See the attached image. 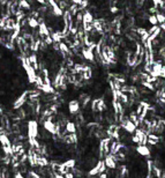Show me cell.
I'll return each instance as SVG.
<instances>
[{"label":"cell","instance_id":"cell-1","mask_svg":"<svg viewBox=\"0 0 165 178\" xmlns=\"http://www.w3.org/2000/svg\"><path fill=\"white\" fill-rule=\"evenodd\" d=\"M27 134L29 139H37L38 137V123L37 120H29L27 123Z\"/></svg>","mask_w":165,"mask_h":178},{"label":"cell","instance_id":"cell-2","mask_svg":"<svg viewBox=\"0 0 165 178\" xmlns=\"http://www.w3.org/2000/svg\"><path fill=\"white\" fill-rule=\"evenodd\" d=\"M103 162H104V164H105V168H109L111 170H112V169H116V168H117V163H118L116 156H114V155H111V154H108V155L104 156Z\"/></svg>","mask_w":165,"mask_h":178},{"label":"cell","instance_id":"cell-3","mask_svg":"<svg viewBox=\"0 0 165 178\" xmlns=\"http://www.w3.org/2000/svg\"><path fill=\"white\" fill-rule=\"evenodd\" d=\"M28 99V90H26L22 95H20L15 101L13 102V109L14 110H19L20 108H22L26 103V101Z\"/></svg>","mask_w":165,"mask_h":178},{"label":"cell","instance_id":"cell-4","mask_svg":"<svg viewBox=\"0 0 165 178\" xmlns=\"http://www.w3.org/2000/svg\"><path fill=\"white\" fill-rule=\"evenodd\" d=\"M121 127L124 128L125 132H127L128 134H132V133H134L135 132V130L138 128L134 124L132 123L128 118H124V120L121 122Z\"/></svg>","mask_w":165,"mask_h":178},{"label":"cell","instance_id":"cell-5","mask_svg":"<svg viewBox=\"0 0 165 178\" xmlns=\"http://www.w3.org/2000/svg\"><path fill=\"white\" fill-rule=\"evenodd\" d=\"M43 128H44V131H46L49 134H52V135H55V134H57L55 124L53 123V120L46 119V120L43 123Z\"/></svg>","mask_w":165,"mask_h":178},{"label":"cell","instance_id":"cell-6","mask_svg":"<svg viewBox=\"0 0 165 178\" xmlns=\"http://www.w3.org/2000/svg\"><path fill=\"white\" fill-rule=\"evenodd\" d=\"M80 107H81V104H80L79 99H72L68 103V112L70 115H75L80 111Z\"/></svg>","mask_w":165,"mask_h":178},{"label":"cell","instance_id":"cell-7","mask_svg":"<svg viewBox=\"0 0 165 178\" xmlns=\"http://www.w3.org/2000/svg\"><path fill=\"white\" fill-rule=\"evenodd\" d=\"M134 133H135V137L138 139V145L146 146L147 145V137H148V134L146 132H143L142 130H140V128H136Z\"/></svg>","mask_w":165,"mask_h":178},{"label":"cell","instance_id":"cell-8","mask_svg":"<svg viewBox=\"0 0 165 178\" xmlns=\"http://www.w3.org/2000/svg\"><path fill=\"white\" fill-rule=\"evenodd\" d=\"M81 53H82V58L84 59V60H88V61H91V63H94V61H95V55H94V52H93V50H91V49L82 48Z\"/></svg>","mask_w":165,"mask_h":178},{"label":"cell","instance_id":"cell-9","mask_svg":"<svg viewBox=\"0 0 165 178\" xmlns=\"http://www.w3.org/2000/svg\"><path fill=\"white\" fill-rule=\"evenodd\" d=\"M135 151H136V153H138V155L144 156V157H150V155H151V153H150V148H149L147 145H146V146H141V145H138V146H136Z\"/></svg>","mask_w":165,"mask_h":178},{"label":"cell","instance_id":"cell-10","mask_svg":"<svg viewBox=\"0 0 165 178\" xmlns=\"http://www.w3.org/2000/svg\"><path fill=\"white\" fill-rule=\"evenodd\" d=\"M26 73H27V76H28V80L30 83H35L36 81V78H37V72L35 69L32 68L31 66H29L26 68Z\"/></svg>","mask_w":165,"mask_h":178},{"label":"cell","instance_id":"cell-11","mask_svg":"<svg viewBox=\"0 0 165 178\" xmlns=\"http://www.w3.org/2000/svg\"><path fill=\"white\" fill-rule=\"evenodd\" d=\"M94 21V15L91 12L87 11V12H83L82 13V23H89L91 25Z\"/></svg>","mask_w":165,"mask_h":178},{"label":"cell","instance_id":"cell-12","mask_svg":"<svg viewBox=\"0 0 165 178\" xmlns=\"http://www.w3.org/2000/svg\"><path fill=\"white\" fill-rule=\"evenodd\" d=\"M0 145H1L2 147H8V146H11V145H12V142H11L9 138H8V135H7L5 132L0 133Z\"/></svg>","mask_w":165,"mask_h":178},{"label":"cell","instance_id":"cell-13","mask_svg":"<svg viewBox=\"0 0 165 178\" xmlns=\"http://www.w3.org/2000/svg\"><path fill=\"white\" fill-rule=\"evenodd\" d=\"M159 140H161L159 137H157V135L154 134V133H150V134H148V137H147V143L155 146V145H158Z\"/></svg>","mask_w":165,"mask_h":178},{"label":"cell","instance_id":"cell-14","mask_svg":"<svg viewBox=\"0 0 165 178\" xmlns=\"http://www.w3.org/2000/svg\"><path fill=\"white\" fill-rule=\"evenodd\" d=\"M41 90L44 94H50V95H53L55 94V89L52 87V84H43L41 87Z\"/></svg>","mask_w":165,"mask_h":178},{"label":"cell","instance_id":"cell-15","mask_svg":"<svg viewBox=\"0 0 165 178\" xmlns=\"http://www.w3.org/2000/svg\"><path fill=\"white\" fill-rule=\"evenodd\" d=\"M65 130H66V132H68L69 134L76 133V125L73 122H67L65 124Z\"/></svg>","mask_w":165,"mask_h":178},{"label":"cell","instance_id":"cell-16","mask_svg":"<svg viewBox=\"0 0 165 178\" xmlns=\"http://www.w3.org/2000/svg\"><path fill=\"white\" fill-rule=\"evenodd\" d=\"M27 25L29 26V28H31V29H36V28H38V21H37V19H34L32 16H29L27 17Z\"/></svg>","mask_w":165,"mask_h":178},{"label":"cell","instance_id":"cell-17","mask_svg":"<svg viewBox=\"0 0 165 178\" xmlns=\"http://www.w3.org/2000/svg\"><path fill=\"white\" fill-rule=\"evenodd\" d=\"M19 7H20V9H22V11H30V9H31L30 2H29V1H26V0L19 1Z\"/></svg>","mask_w":165,"mask_h":178},{"label":"cell","instance_id":"cell-18","mask_svg":"<svg viewBox=\"0 0 165 178\" xmlns=\"http://www.w3.org/2000/svg\"><path fill=\"white\" fill-rule=\"evenodd\" d=\"M62 164L65 165L68 170H72V169H74L75 168V165H76V161L74 160V159H69V160H67L65 163H62Z\"/></svg>","mask_w":165,"mask_h":178},{"label":"cell","instance_id":"cell-19","mask_svg":"<svg viewBox=\"0 0 165 178\" xmlns=\"http://www.w3.org/2000/svg\"><path fill=\"white\" fill-rule=\"evenodd\" d=\"M156 15V20H157V23L158 25H163L165 23V16H164V13H161V12H157V13L155 14Z\"/></svg>","mask_w":165,"mask_h":178},{"label":"cell","instance_id":"cell-20","mask_svg":"<svg viewBox=\"0 0 165 178\" xmlns=\"http://www.w3.org/2000/svg\"><path fill=\"white\" fill-rule=\"evenodd\" d=\"M148 22L151 25V27H154V26H158L157 20H156V15H155V14H152V15H149V16H148Z\"/></svg>","mask_w":165,"mask_h":178},{"label":"cell","instance_id":"cell-21","mask_svg":"<svg viewBox=\"0 0 165 178\" xmlns=\"http://www.w3.org/2000/svg\"><path fill=\"white\" fill-rule=\"evenodd\" d=\"M110 12L112 14H116V13H118L119 12V8L117 7V6H111V8H110Z\"/></svg>","mask_w":165,"mask_h":178},{"label":"cell","instance_id":"cell-22","mask_svg":"<svg viewBox=\"0 0 165 178\" xmlns=\"http://www.w3.org/2000/svg\"><path fill=\"white\" fill-rule=\"evenodd\" d=\"M14 178H26L20 171H17V172H15V175H14Z\"/></svg>","mask_w":165,"mask_h":178},{"label":"cell","instance_id":"cell-23","mask_svg":"<svg viewBox=\"0 0 165 178\" xmlns=\"http://www.w3.org/2000/svg\"><path fill=\"white\" fill-rule=\"evenodd\" d=\"M131 140H132V142H134V143H136V145H138V139L135 135H133V137L131 138Z\"/></svg>","mask_w":165,"mask_h":178},{"label":"cell","instance_id":"cell-24","mask_svg":"<svg viewBox=\"0 0 165 178\" xmlns=\"http://www.w3.org/2000/svg\"><path fill=\"white\" fill-rule=\"evenodd\" d=\"M53 178H64L62 175H59V174H55L53 175Z\"/></svg>","mask_w":165,"mask_h":178}]
</instances>
